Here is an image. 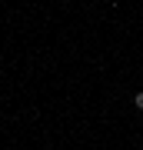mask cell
<instances>
[{
  "label": "cell",
  "mask_w": 143,
  "mask_h": 150,
  "mask_svg": "<svg viewBox=\"0 0 143 150\" xmlns=\"http://www.w3.org/2000/svg\"><path fill=\"white\" fill-rule=\"evenodd\" d=\"M133 107H137V110H143V90H140L137 97H133Z\"/></svg>",
  "instance_id": "6da1fadb"
}]
</instances>
